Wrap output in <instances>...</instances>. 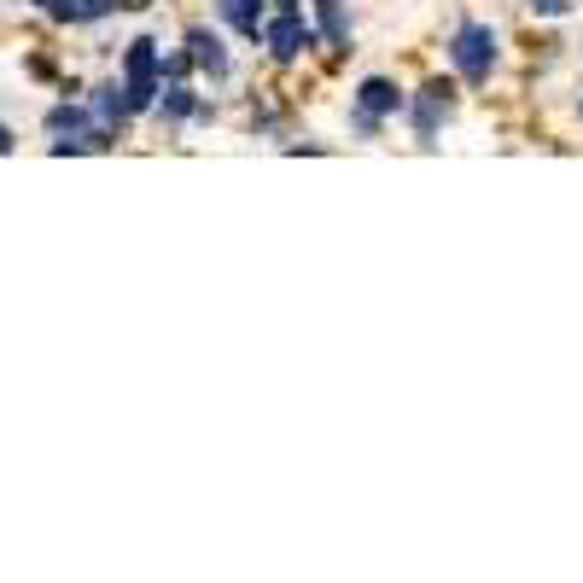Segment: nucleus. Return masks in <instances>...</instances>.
Segmentation results:
<instances>
[{
    "label": "nucleus",
    "mask_w": 583,
    "mask_h": 583,
    "mask_svg": "<svg viewBox=\"0 0 583 583\" xmlns=\"http://www.w3.org/2000/svg\"><path fill=\"white\" fill-rule=\"evenodd\" d=\"M158 59H164V53H158L152 35H140L135 47H129V59H123V105H129V111H152V100H158V76H164Z\"/></svg>",
    "instance_id": "nucleus-1"
},
{
    "label": "nucleus",
    "mask_w": 583,
    "mask_h": 583,
    "mask_svg": "<svg viewBox=\"0 0 583 583\" xmlns=\"http://www.w3.org/2000/svg\"><path fill=\"white\" fill-rule=\"evenodd\" d=\"M449 59H455V70H461L467 82H484L490 65H496V30H490V24H461L455 41H449Z\"/></svg>",
    "instance_id": "nucleus-2"
},
{
    "label": "nucleus",
    "mask_w": 583,
    "mask_h": 583,
    "mask_svg": "<svg viewBox=\"0 0 583 583\" xmlns=\"http://www.w3.org/2000/svg\"><path fill=\"white\" fill-rule=\"evenodd\" d=\"M263 41H269V53L280 65H292L304 47H315V30L298 24V12H280V18H263Z\"/></svg>",
    "instance_id": "nucleus-3"
},
{
    "label": "nucleus",
    "mask_w": 583,
    "mask_h": 583,
    "mask_svg": "<svg viewBox=\"0 0 583 583\" xmlns=\"http://www.w3.org/2000/svg\"><path fill=\"white\" fill-rule=\"evenodd\" d=\"M449 105H455V88L449 82H426L420 88V105H414V135L432 146V135H438V117H449Z\"/></svg>",
    "instance_id": "nucleus-4"
},
{
    "label": "nucleus",
    "mask_w": 583,
    "mask_h": 583,
    "mask_svg": "<svg viewBox=\"0 0 583 583\" xmlns=\"http://www.w3.org/2000/svg\"><path fill=\"white\" fill-rule=\"evenodd\" d=\"M187 59H193L199 70H210L216 82L228 76V47H222V35H210L205 24H193V30H187Z\"/></svg>",
    "instance_id": "nucleus-5"
},
{
    "label": "nucleus",
    "mask_w": 583,
    "mask_h": 583,
    "mask_svg": "<svg viewBox=\"0 0 583 583\" xmlns=\"http://www.w3.org/2000/svg\"><path fill=\"white\" fill-rule=\"evenodd\" d=\"M403 94H397V82H385V76H368L362 88H356V111H368V117H397L403 111Z\"/></svg>",
    "instance_id": "nucleus-6"
},
{
    "label": "nucleus",
    "mask_w": 583,
    "mask_h": 583,
    "mask_svg": "<svg viewBox=\"0 0 583 583\" xmlns=\"http://www.w3.org/2000/svg\"><path fill=\"white\" fill-rule=\"evenodd\" d=\"M216 12L245 35V41H257L263 35V0H216Z\"/></svg>",
    "instance_id": "nucleus-7"
},
{
    "label": "nucleus",
    "mask_w": 583,
    "mask_h": 583,
    "mask_svg": "<svg viewBox=\"0 0 583 583\" xmlns=\"http://www.w3.org/2000/svg\"><path fill=\"white\" fill-rule=\"evenodd\" d=\"M315 18H321V35L327 47H350V18H344V0H315Z\"/></svg>",
    "instance_id": "nucleus-8"
},
{
    "label": "nucleus",
    "mask_w": 583,
    "mask_h": 583,
    "mask_svg": "<svg viewBox=\"0 0 583 583\" xmlns=\"http://www.w3.org/2000/svg\"><path fill=\"white\" fill-rule=\"evenodd\" d=\"M152 105H158V117H164V123H181V117H199V94H193L187 82H170V94H164V100H152Z\"/></svg>",
    "instance_id": "nucleus-9"
},
{
    "label": "nucleus",
    "mask_w": 583,
    "mask_h": 583,
    "mask_svg": "<svg viewBox=\"0 0 583 583\" xmlns=\"http://www.w3.org/2000/svg\"><path fill=\"white\" fill-rule=\"evenodd\" d=\"M94 117H100V129H111V123H123V117H129V105H123V94H117V88H94Z\"/></svg>",
    "instance_id": "nucleus-10"
},
{
    "label": "nucleus",
    "mask_w": 583,
    "mask_h": 583,
    "mask_svg": "<svg viewBox=\"0 0 583 583\" xmlns=\"http://www.w3.org/2000/svg\"><path fill=\"white\" fill-rule=\"evenodd\" d=\"M35 6H41L53 24H82V18H76V0H35Z\"/></svg>",
    "instance_id": "nucleus-11"
},
{
    "label": "nucleus",
    "mask_w": 583,
    "mask_h": 583,
    "mask_svg": "<svg viewBox=\"0 0 583 583\" xmlns=\"http://www.w3.org/2000/svg\"><path fill=\"white\" fill-rule=\"evenodd\" d=\"M105 12H117V0H76V18L88 24V18H105Z\"/></svg>",
    "instance_id": "nucleus-12"
},
{
    "label": "nucleus",
    "mask_w": 583,
    "mask_h": 583,
    "mask_svg": "<svg viewBox=\"0 0 583 583\" xmlns=\"http://www.w3.org/2000/svg\"><path fill=\"white\" fill-rule=\"evenodd\" d=\"M158 70H164V76H170V82H181V76H187V70H193V59H187V53H170V59H158Z\"/></svg>",
    "instance_id": "nucleus-13"
},
{
    "label": "nucleus",
    "mask_w": 583,
    "mask_h": 583,
    "mask_svg": "<svg viewBox=\"0 0 583 583\" xmlns=\"http://www.w3.org/2000/svg\"><path fill=\"white\" fill-rule=\"evenodd\" d=\"M566 6H572V0H531V12H543V18H560Z\"/></svg>",
    "instance_id": "nucleus-14"
},
{
    "label": "nucleus",
    "mask_w": 583,
    "mask_h": 583,
    "mask_svg": "<svg viewBox=\"0 0 583 583\" xmlns=\"http://www.w3.org/2000/svg\"><path fill=\"white\" fill-rule=\"evenodd\" d=\"M6 152H12V129H6V123H0V158H6Z\"/></svg>",
    "instance_id": "nucleus-15"
},
{
    "label": "nucleus",
    "mask_w": 583,
    "mask_h": 583,
    "mask_svg": "<svg viewBox=\"0 0 583 583\" xmlns=\"http://www.w3.org/2000/svg\"><path fill=\"white\" fill-rule=\"evenodd\" d=\"M275 6H280V12H298V0H275Z\"/></svg>",
    "instance_id": "nucleus-16"
},
{
    "label": "nucleus",
    "mask_w": 583,
    "mask_h": 583,
    "mask_svg": "<svg viewBox=\"0 0 583 583\" xmlns=\"http://www.w3.org/2000/svg\"><path fill=\"white\" fill-rule=\"evenodd\" d=\"M117 6H135V12H140V6H152V0H117Z\"/></svg>",
    "instance_id": "nucleus-17"
}]
</instances>
